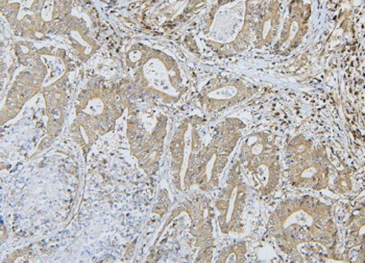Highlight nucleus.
I'll return each mask as SVG.
<instances>
[{
  "label": "nucleus",
  "instance_id": "f257e3e1",
  "mask_svg": "<svg viewBox=\"0 0 365 263\" xmlns=\"http://www.w3.org/2000/svg\"><path fill=\"white\" fill-rule=\"evenodd\" d=\"M269 235L292 262H328L336 256L332 209L312 195L282 201L269 220Z\"/></svg>",
  "mask_w": 365,
  "mask_h": 263
},
{
  "label": "nucleus",
  "instance_id": "f03ea898",
  "mask_svg": "<svg viewBox=\"0 0 365 263\" xmlns=\"http://www.w3.org/2000/svg\"><path fill=\"white\" fill-rule=\"evenodd\" d=\"M239 163L259 194L268 195L278 188L282 174L280 155L269 134L259 132L247 136L241 144Z\"/></svg>",
  "mask_w": 365,
  "mask_h": 263
},
{
  "label": "nucleus",
  "instance_id": "7ed1b4c3",
  "mask_svg": "<svg viewBox=\"0 0 365 263\" xmlns=\"http://www.w3.org/2000/svg\"><path fill=\"white\" fill-rule=\"evenodd\" d=\"M285 159L292 186L313 190L328 188L332 165L323 147L301 134L288 143Z\"/></svg>",
  "mask_w": 365,
  "mask_h": 263
},
{
  "label": "nucleus",
  "instance_id": "20e7f679",
  "mask_svg": "<svg viewBox=\"0 0 365 263\" xmlns=\"http://www.w3.org/2000/svg\"><path fill=\"white\" fill-rule=\"evenodd\" d=\"M139 58L130 55V65L136 69L135 76L142 89L164 101H173L181 96L182 76L175 60L155 49H137Z\"/></svg>",
  "mask_w": 365,
  "mask_h": 263
},
{
  "label": "nucleus",
  "instance_id": "39448f33",
  "mask_svg": "<svg viewBox=\"0 0 365 263\" xmlns=\"http://www.w3.org/2000/svg\"><path fill=\"white\" fill-rule=\"evenodd\" d=\"M249 195V186L243 178L240 163H237L230 172L224 190L216 201L222 233L240 232L242 215Z\"/></svg>",
  "mask_w": 365,
  "mask_h": 263
},
{
  "label": "nucleus",
  "instance_id": "423d86ee",
  "mask_svg": "<svg viewBox=\"0 0 365 263\" xmlns=\"http://www.w3.org/2000/svg\"><path fill=\"white\" fill-rule=\"evenodd\" d=\"M310 16V4L304 1L290 2L283 19L280 35L274 45L277 53H289L301 44L309 28Z\"/></svg>",
  "mask_w": 365,
  "mask_h": 263
},
{
  "label": "nucleus",
  "instance_id": "0eeeda50",
  "mask_svg": "<svg viewBox=\"0 0 365 263\" xmlns=\"http://www.w3.org/2000/svg\"><path fill=\"white\" fill-rule=\"evenodd\" d=\"M254 94V90L247 83L240 80H225L207 85L200 101L207 111L218 112L243 102Z\"/></svg>",
  "mask_w": 365,
  "mask_h": 263
},
{
  "label": "nucleus",
  "instance_id": "6e6552de",
  "mask_svg": "<svg viewBox=\"0 0 365 263\" xmlns=\"http://www.w3.org/2000/svg\"><path fill=\"white\" fill-rule=\"evenodd\" d=\"M283 9L279 1L260 2L256 24L255 36L257 48L269 46L278 40L280 35L281 23L283 20Z\"/></svg>",
  "mask_w": 365,
  "mask_h": 263
},
{
  "label": "nucleus",
  "instance_id": "1a4fd4ad",
  "mask_svg": "<svg viewBox=\"0 0 365 263\" xmlns=\"http://www.w3.org/2000/svg\"><path fill=\"white\" fill-rule=\"evenodd\" d=\"M245 252H247L245 245L243 242H239V244L232 246L231 248L225 249L224 258L218 262H243Z\"/></svg>",
  "mask_w": 365,
  "mask_h": 263
}]
</instances>
